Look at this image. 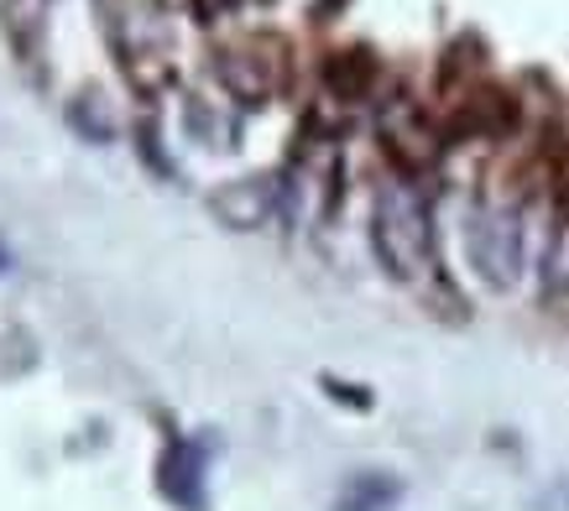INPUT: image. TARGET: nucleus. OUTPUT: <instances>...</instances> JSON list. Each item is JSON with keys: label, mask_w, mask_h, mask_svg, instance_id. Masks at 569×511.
Wrapping results in <instances>:
<instances>
[{"label": "nucleus", "mask_w": 569, "mask_h": 511, "mask_svg": "<svg viewBox=\"0 0 569 511\" xmlns=\"http://www.w3.org/2000/svg\"><path fill=\"white\" fill-rule=\"evenodd\" d=\"M533 511H569V475H559L549 491L533 501Z\"/></svg>", "instance_id": "nucleus-7"}, {"label": "nucleus", "mask_w": 569, "mask_h": 511, "mask_svg": "<svg viewBox=\"0 0 569 511\" xmlns=\"http://www.w3.org/2000/svg\"><path fill=\"white\" fill-rule=\"evenodd\" d=\"M162 491L189 511L204 507V449L199 443H173L168 449V460H162Z\"/></svg>", "instance_id": "nucleus-3"}, {"label": "nucleus", "mask_w": 569, "mask_h": 511, "mask_svg": "<svg viewBox=\"0 0 569 511\" xmlns=\"http://www.w3.org/2000/svg\"><path fill=\"white\" fill-rule=\"evenodd\" d=\"M272 183H267V178H251V183H230L220 193V214L230 224H236V230H257L261 220H267V214H272Z\"/></svg>", "instance_id": "nucleus-5"}, {"label": "nucleus", "mask_w": 569, "mask_h": 511, "mask_svg": "<svg viewBox=\"0 0 569 511\" xmlns=\"http://www.w3.org/2000/svg\"><path fill=\"white\" fill-rule=\"evenodd\" d=\"M371 63H366V52H356V58H335V69H329V84L340 89V94H366V84H371Z\"/></svg>", "instance_id": "nucleus-6"}, {"label": "nucleus", "mask_w": 569, "mask_h": 511, "mask_svg": "<svg viewBox=\"0 0 569 511\" xmlns=\"http://www.w3.org/2000/svg\"><path fill=\"white\" fill-rule=\"evenodd\" d=\"M6 267H11V255H6V246H0V272H6Z\"/></svg>", "instance_id": "nucleus-8"}, {"label": "nucleus", "mask_w": 569, "mask_h": 511, "mask_svg": "<svg viewBox=\"0 0 569 511\" xmlns=\"http://www.w3.org/2000/svg\"><path fill=\"white\" fill-rule=\"evenodd\" d=\"M397 507H402V480L387 475V470H361V475H350L340 485L329 511H397Z\"/></svg>", "instance_id": "nucleus-4"}, {"label": "nucleus", "mask_w": 569, "mask_h": 511, "mask_svg": "<svg viewBox=\"0 0 569 511\" xmlns=\"http://www.w3.org/2000/svg\"><path fill=\"white\" fill-rule=\"evenodd\" d=\"M371 246H377V261L397 282H423V277L439 272L429 199H423L408 178H392V183L377 188V204H371Z\"/></svg>", "instance_id": "nucleus-1"}, {"label": "nucleus", "mask_w": 569, "mask_h": 511, "mask_svg": "<svg viewBox=\"0 0 569 511\" xmlns=\"http://www.w3.org/2000/svg\"><path fill=\"white\" fill-rule=\"evenodd\" d=\"M466 261L486 288H518L528 272V220L518 204H476L466 214Z\"/></svg>", "instance_id": "nucleus-2"}]
</instances>
